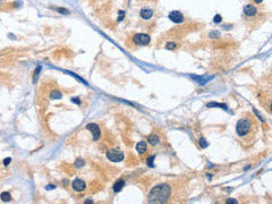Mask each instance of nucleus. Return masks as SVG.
Here are the masks:
<instances>
[{
    "instance_id": "f257e3e1",
    "label": "nucleus",
    "mask_w": 272,
    "mask_h": 204,
    "mask_svg": "<svg viewBox=\"0 0 272 204\" xmlns=\"http://www.w3.org/2000/svg\"><path fill=\"white\" fill-rule=\"evenodd\" d=\"M259 132V123L251 113H245L236 124V134L244 144H249L254 141Z\"/></svg>"
},
{
    "instance_id": "f03ea898",
    "label": "nucleus",
    "mask_w": 272,
    "mask_h": 204,
    "mask_svg": "<svg viewBox=\"0 0 272 204\" xmlns=\"http://www.w3.org/2000/svg\"><path fill=\"white\" fill-rule=\"evenodd\" d=\"M172 196V187L167 183L159 184L150 191L148 195L149 203H168Z\"/></svg>"
},
{
    "instance_id": "7ed1b4c3",
    "label": "nucleus",
    "mask_w": 272,
    "mask_h": 204,
    "mask_svg": "<svg viewBox=\"0 0 272 204\" xmlns=\"http://www.w3.org/2000/svg\"><path fill=\"white\" fill-rule=\"evenodd\" d=\"M243 16H244L245 23L251 27H256L259 24L263 22V13L261 12L259 7L253 3H247L244 7Z\"/></svg>"
},
{
    "instance_id": "20e7f679",
    "label": "nucleus",
    "mask_w": 272,
    "mask_h": 204,
    "mask_svg": "<svg viewBox=\"0 0 272 204\" xmlns=\"http://www.w3.org/2000/svg\"><path fill=\"white\" fill-rule=\"evenodd\" d=\"M130 42H132V44L136 45V47H145V45L150 44L151 38L146 33H134L133 35L130 36Z\"/></svg>"
},
{
    "instance_id": "39448f33",
    "label": "nucleus",
    "mask_w": 272,
    "mask_h": 204,
    "mask_svg": "<svg viewBox=\"0 0 272 204\" xmlns=\"http://www.w3.org/2000/svg\"><path fill=\"white\" fill-rule=\"evenodd\" d=\"M107 158H108L110 161H112V162H120V161L124 160V153L121 151H119V150L112 149V150L108 151Z\"/></svg>"
},
{
    "instance_id": "423d86ee",
    "label": "nucleus",
    "mask_w": 272,
    "mask_h": 204,
    "mask_svg": "<svg viewBox=\"0 0 272 204\" xmlns=\"http://www.w3.org/2000/svg\"><path fill=\"white\" fill-rule=\"evenodd\" d=\"M154 15V10L151 7H143L139 10V18L143 21H150Z\"/></svg>"
},
{
    "instance_id": "0eeeda50",
    "label": "nucleus",
    "mask_w": 272,
    "mask_h": 204,
    "mask_svg": "<svg viewBox=\"0 0 272 204\" xmlns=\"http://www.w3.org/2000/svg\"><path fill=\"white\" fill-rule=\"evenodd\" d=\"M169 19L176 24H180L185 21V16L183 15V13L178 12V10H174V12L169 13Z\"/></svg>"
},
{
    "instance_id": "6e6552de",
    "label": "nucleus",
    "mask_w": 272,
    "mask_h": 204,
    "mask_svg": "<svg viewBox=\"0 0 272 204\" xmlns=\"http://www.w3.org/2000/svg\"><path fill=\"white\" fill-rule=\"evenodd\" d=\"M86 128H87V129L92 133V135H93V139H94V141H98V139H100L101 130H100V127H99L98 125L97 124H89V125H86Z\"/></svg>"
},
{
    "instance_id": "1a4fd4ad",
    "label": "nucleus",
    "mask_w": 272,
    "mask_h": 204,
    "mask_svg": "<svg viewBox=\"0 0 272 204\" xmlns=\"http://www.w3.org/2000/svg\"><path fill=\"white\" fill-rule=\"evenodd\" d=\"M85 187H86L85 181L82 180V179H78V178L73 180V183H71V188L74 189L75 192H83Z\"/></svg>"
},
{
    "instance_id": "9d476101",
    "label": "nucleus",
    "mask_w": 272,
    "mask_h": 204,
    "mask_svg": "<svg viewBox=\"0 0 272 204\" xmlns=\"http://www.w3.org/2000/svg\"><path fill=\"white\" fill-rule=\"evenodd\" d=\"M148 142L152 146H157V145H159L161 143V139H160V136L158 134H151L148 137Z\"/></svg>"
},
{
    "instance_id": "9b49d317",
    "label": "nucleus",
    "mask_w": 272,
    "mask_h": 204,
    "mask_svg": "<svg viewBox=\"0 0 272 204\" xmlns=\"http://www.w3.org/2000/svg\"><path fill=\"white\" fill-rule=\"evenodd\" d=\"M136 151L139 154H144L145 152L148 151V144L146 142H139L137 145H136Z\"/></svg>"
},
{
    "instance_id": "f8f14e48",
    "label": "nucleus",
    "mask_w": 272,
    "mask_h": 204,
    "mask_svg": "<svg viewBox=\"0 0 272 204\" xmlns=\"http://www.w3.org/2000/svg\"><path fill=\"white\" fill-rule=\"evenodd\" d=\"M124 186H125V180L124 179H119V180L116 181L115 185H113V192L115 193L120 192L121 189L124 188Z\"/></svg>"
},
{
    "instance_id": "ddd939ff",
    "label": "nucleus",
    "mask_w": 272,
    "mask_h": 204,
    "mask_svg": "<svg viewBox=\"0 0 272 204\" xmlns=\"http://www.w3.org/2000/svg\"><path fill=\"white\" fill-rule=\"evenodd\" d=\"M1 200L3 202H9L12 200V196L9 194V192H3L1 193Z\"/></svg>"
},
{
    "instance_id": "4468645a",
    "label": "nucleus",
    "mask_w": 272,
    "mask_h": 204,
    "mask_svg": "<svg viewBox=\"0 0 272 204\" xmlns=\"http://www.w3.org/2000/svg\"><path fill=\"white\" fill-rule=\"evenodd\" d=\"M50 97H51V99H60L61 98V93H60V91H58V90H53V91H51Z\"/></svg>"
},
{
    "instance_id": "2eb2a0df",
    "label": "nucleus",
    "mask_w": 272,
    "mask_h": 204,
    "mask_svg": "<svg viewBox=\"0 0 272 204\" xmlns=\"http://www.w3.org/2000/svg\"><path fill=\"white\" fill-rule=\"evenodd\" d=\"M90 1H91L92 5H99V3L102 5V3H107V0H90Z\"/></svg>"
},
{
    "instance_id": "dca6fc26",
    "label": "nucleus",
    "mask_w": 272,
    "mask_h": 204,
    "mask_svg": "<svg viewBox=\"0 0 272 204\" xmlns=\"http://www.w3.org/2000/svg\"><path fill=\"white\" fill-rule=\"evenodd\" d=\"M251 3L253 5H255V6H260V5H262L263 0H251Z\"/></svg>"
},
{
    "instance_id": "f3484780",
    "label": "nucleus",
    "mask_w": 272,
    "mask_h": 204,
    "mask_svg": "<svg viewBox=\"0 0 272 204\" xmlns=\"http://www.w3.org/2000/svg\"><path fill=\"white\" fill-rule=\"evenodd\" d=\"M153 160H154V155H151V157L148 159V165L150 167H153Z\"/></svg>"
},
{
    "instance_id": "a211bd4d",
    "label": "nucleus",
    "mask_w": 272,
    "mask_h": 204,
    "mask_svg": "<svg viewBox=\"0 0 272 204\" xmlns=\"http://www.w3.org/2000/svg\"><path fill=\"white\" fill-rule=\"evenodd\" d=\"M207 107H222V108H227L225 104H219V103H210V104H207Z\"/></svg>"
},
{
    "instance_id": "6ab92c4d",
    "label": "nucleus",
    "mask_w": 272,
    "mask_h": 204,
    "mask_svg": "<svg viewBox=\"0 0 272 204\" xmlns=\"http://www.w3.org/2000/svg\"><path fill=\"white\" fill-rule=\"evenodd\" d=\"M10 161H12L10 158H6V159L3 160V165H5V166H8L9 163H10Z\"/></svg>"
},
{
    "instance_id": "aec40b11",
    "label": "nucleus",
    "mask_w": 272,
    "mask_h": 204,
    "mask_svg": "<svg viewBox=\"0 0 272 204\" xmlns=\"http://www.w3.org/2000/svg\"><path fill=\"white\" fill-rule=\"evenodd\" d=\"M221 16L220 15H217L216 17H214V22H216V23H220V22H221Z\"/></svg>"
},
{
    "instance_id": "412c9836",
    "label": "nucleus",
    "mask_w": 272,
    "mask_h": 204,
    "mask_svg": "<svg viewBox=\"0 0 272 204\" xmlns=\"http://www.w3.org/2000/svg\"><path fill=\"white\" fill-rule=\"evenodd\" d=\"M268 110L272 113V100H270L269 103H268Z\"/></svg>"
},
{
    "instance_id": "4be33fe9",
    "label": "nucleus",
    "mask_w": 272,
    "mask_h": 204,
    "mask_svg": "<svg viewBox=\"0 0 272 204\" xmlns=\"http://www.w3.org/2000/svg\"><path fill=\"white\" fill-rule=\"evenodd\" d=\"M200 142H201V143H202V148H207V142H205V141H204V139H200Z\"/></svg>"
},
{
    "instance_id": "5701e85b",
    "label": "nucleus",
    "mask_w": 272,
    "mask_h": 204,
    "mask_svg": "<svg viewBox=\"0 0 272 204\" xmlns=\"http://www.w3.org/2000/svg\"><path fill=\"white\" fill-rule=\"evenodd\" d=\"M227 203H237V201L236 200H233V198H228Z\"/></svg>"
}]
</instances>
